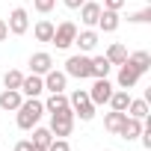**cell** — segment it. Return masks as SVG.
<instances>
[{"label":"cell","instance_id":"cell-28","mask_svg":"<svg viewBox=\"0 0 151 151\" xmlns=\"http://www.w3.org/2000/svg\"><path fill=\"white\" fill-rule=\"evenodd\" d=\"M33 6H36V12H42V15H47L53 6H56V0H33Z\"/></svg>","mask_w":151,"mask_h":151},{"label":"cell","instance_id":"cell-17","mask_svg":"<svg viewBox=\"0 0 151 151\" xmlns=\"http://www.w3.org/2000/svg\"><path fill=\"white\" fill-rule=\"evenodd\" d=\"M104 56H107V62H110V65H122V62L127 59V47H124L122 42H116V45H110V47H107V53H104Z\"/></svg>","mask_w":151,"mask_h":151},{"label":"cell","instance_id":"cell-18","mask_svg":"<svg viewBox=\"0 0 151 151\" xmlns=\"http://www.w3.org/2000/svg\"><path fill=\"white\" fill-rule=\"evenodd\" d=\"M127 62H130L139 74H145V71L151 68V53H148V50H136V53H130V56H127Z\"/></svg>","mask_w":151,"mask_h":151},{"label":"cell","instance_id":"cell-10","mask_svg":"<svg viewBox=\"0 0 151 151\" xmlns=\"http://www.w3.org/2000/svg\"><path fill=\"white\" fill-rule=\"evenodd\" d=\"M50 68H53V59H50V53L39 50V53H33V56H30V71H33V74L45 77V74H47Z\"/></svg>","mask_w":151,"mask_h":151},{"label":"cell","instance_id":"cell-27","mask_svg":"<svg viewBox=\"0 0 151 151\" xmlns=\"http://www.w3.org/2000/svg\"><path fill=\"white\" fill-rule=\"evenodd\" d=\"M127 21H130V24H145V21H151V6H145V9H139V12H130Z\"/></svg>","mask_w":151,"mask_h":151},{"label":"cell","instance_id":"cell-24","mask_svg":"<svg viewBox=\"0 0 151 151\" xmlns=\"http://www.w3.org/2000/svg\"><path fill=\"white\" fill-rule=\"evenodd\" d=\"M110 62H107V56H92V77H107L110 74Z\"/></svg>","mask_w":151,"mask_h":151},{"label":"cell","instance_id":"cell-16","mask_svg":"<svg viewBox=\"0 0 151 151\" xmlns=\"http://www.w3.org/2000/svg\"><path fill=\"white\" fill-rule=\"evenodd\" d=\"M98 15H101V3H83V6H80V21H83V24L95 27V24H98Z\"/></svg>","mask_w":151,"mask_h":151},{"label":"cell","instance_id":"cell-22","mask_svg":"<svg viewBox=\"0 0 151 151\" xmlns=\"http://www.w3.org/2000/svg\"><path fill=\"white\" fill-rule=\"evenodd\" d=\"M33 36H36L39 42H50V39H53V24L42 18V21H39L36 27H33Z\"/></svg>","mask_w":151,"mask_h":151},{"label":"cell","instance_id":"cell-13","mask_svg":"<svg viewBox=\"0 0 151 151\" xmlns=\"http://www.w3.org/2000/svg\"><path fill=\"white\" fill-rule=\"evenodd\" d=\"M74 45L80 47V53H89V50H95V45H98V33H95V30H83V33L74 36Z\"/></svg>","mask_w":151,"mask_h":151},{"label":"cell","instance_id":"cell-14","mask_svg":"<svg viewBox=\"0 0 151 151\" xmlns=\"http://www.w3.org/2000/svg\"><path fill=\"white\" fill-rule=\"evenodd\" d=\"M95 27H101L104 33H116V30H119V12H113V9H101Z\"/></svg>","mask_w":151,"mask_h":151},{"label":"cell","instance_id":"cell-8","mask_svg":"<svg viewBox=\"0 0 151 151\" xmlns=\"http://www.w3.org/2000/svg\"><path fill=\"white\" fill-rule=\"evenodd\" d=\"M24 98H39L42 92H45V80L39 77V74H30V77H24L21 80V89H18Z\"/></svg>","mask_w":151,"mask_h":151},{"label":"cell","instance_id":"cell-4","mask_svg":"<svg viewBox=\"0 0 151 151\" xmlns=\"http://www.w3.org/2000/svg\"><path fill=\"white\" fill-rule=\"evenodd\" d=\"M71 127H74V113H71V107L62 110V113H50V133H53L56 139H65V136L71 133Z\"/></svg>","mask_w":151,"mask_h":151},{"label":"cell","instance_id":"cell-20","mask_svg":"<svg viewBox=\"0 0 151 151\" xmlns=\"http://www.w3.org/2000/svg\"><path fill=\"white\" fill-rule=\"evenodd\" d=\"M124 113L133 116V119H148V101L145 98H130V104H127Z\"/></svg>","mask_w":151,"mask_h":151},{"label":"cell","instance_id":"cell-33","mask_svg":"<svg viewBox=\"0 0 151 151\" xmlns=\"http://www.w3.org/2000/svg\"><path fill=\"white\" fill-rule=\"evenodd\" d=\"M33 151H47V148L45 145H33Z\"/></svg>","mask_w":151,"mask_h":151},{"label":"cell","instance_id":"cell-19","mask_svg":"<svg viewBox=\"0 0 151 151\" xmlns=\"http://www.w3.org/2000/svg\"><path fill=\"white\" fill-rule=\"evenodd\" d=\"M68 110V98L62 92H50V98L45 101V113H62Z\"/></svg>","mask_w":151,"mask_h":151},{"label":"cell","instance_id":"cell-21","mask_svg":"<svg viewBox=\"0 0 151 151\" xmlns=\"http://www.w3.org/2000/svg\"><path fill=\"white\" fill-rule=\"evenodd\" d=\"M124 116H127V113H122V110H113V113H107V116H104V127H107L110 133H119V127H122Z\"/></svg>","mask_w":151,"mask_h":151},{"label":"cell","instance_id":"cell-2","mask_svg":"<svg viewBox=\"0 0 151 151\" xmlns=\"http://www.w3.org/2000/svg\"><path fill=\"white\" fill-rule=\"evenodd\" d=\"M68 107H71L74 119H80V122H92L95 119V104L89 101V92L86 89H74L71 98H68Z\"/></svg>","mask_w":151,"mask_h":151},{"label":"cell","instance_id":"cell-15","mask_svg":"<svg viewBox=\"0 0 151 151\" xmlns=\"http://www.w3.org/2000/svg\"><path fill=\"white\" fill-rule=\"evenodd\" d=\"M21 101H24V95L18 89H3L0 92V110H18Z\"/></svg>","mask_w":151,"mask_h":151},{"label":"cell","instance_id":"cell-26","mask_svg":"<svg viewBox=\"0 0 151 151\" xmlns=\"http://www.w3.org/2000/svg\"><path fill=\"white\" fill-rule=\"evenodd\" d=\"M50 139H53L50 127H36V130H33V139H30V142H33V145H45V148H47V145H50Z\"/></svg>","mask_w":151,"mask_h":151},{"label":"cell","instance_id":"cell-6","mask_svg":"<svg viewBox=\"0 0 151 151\" xmlns=\"http://www.w3.org/2000/svg\"><path fill=\"white\" fill-rule=\"evenodd\" d=\"M110 95H113V83H110L107 77H95V83H92V89H89V101H92L95 107H101V104L110 101Z\"/></svg>","mask_w":151,"mask_h":151},{"label":"cell","instance_id":"cell-25","mask_svg":"<svg viewBox=\"0 0 151 151\" xmlns=\"http://www.w3.org/2000/svg\"><path fill=\"white\" fill-rule=\"evenodd\" d=\"M21 80H24V74H21L18 68H9V71L3 74V86H6V89H21Z\"/></svg>","mask_w":151,"mask_h":151},{"label":"cell","instance_id":"cell-23","mask_svg":"<svg viewBox=\"0 0 151 151\" xmlns=\"http://www.w3.org/2000/svg\"><path fill=\"white\" fill-rule=\"evenodd\" d=\"M107 104H110L113 110H122V113H124V110H127V104H130V95H127V89H119V92H113Z\"/></svg>","mask_w":151,"mask_h":151},{"label":"cell","instance_id":"cell-31","mask_svg":"<svg viewBox=\"0 0 151 151\" xmlns=\"http://www.w3.org/2000/svg\"><path fill=\"white\" fill-rule=\"evenodd\" d=\"M15 151H33V142H30V139H21V142L15 145Z\"/></svg>","mask_w":151,"mask_h":151},{"label":"cell","instance_id":"cell-9","mask_svg":"<svg viewBox=\"0 0 151 151\" xmlns=\"http://www.w3.org/2000/svg\"><path fill=\"white\" fill-rule=\"evenodd\" d=\"M139 77H142V74H139V71H136V68H133L127 59L119 65V86H122V89H133Z\"/></svg>","mask_w":151,"mask_h":151},{"label":"cell","instance_id":"cell-30","mask_svg":"<svg viewBox=\"0 0 151 151\" xmlns=\"http://www.w3.org/2000/svg\"><path fill=\"white\" fill-rule=\"evenodd\" d=\"M124 3H127V0H104V6H101V9H113V12H119Z\"/></svg>","mask_w":151,"mask_h":151},{"label":"cell","instance_id":"cell-5","mask_svg":"<svg viewBox=\"0 0 151 151\" xmlns=\"http://www.w3.org/2000/svg\"><path fill=\"white\" fill-rule=\"evenodd\" d=\"M74 36H77V27H74L71 21H62L59 27H53V39H50V45H56L59 50H65V47L74 45Z\"/></svg>","mask_w":151,"mask_h":151},{"label":"cell","instance_id":"cell-1","mask_svg":"<svg viewBox=\"0 0 151 151\" xmlns=\"http://www.w3.org/2000/svg\"><path fill=\"white\" fill-rule=\"evenodd\" d=\"M15 113H18V127L21 130H33L39 124V119L45 116V104L39 98H27V101H21V107Z\"/></svg>","mask_w":151,"mask_h":151},{"label":"cell","instance_id":"cell-32","mask_svg":"<svg viewBox=\"0 0 151 151\" xmlns=\"http://www.w3.org/2000/svg\"><path fill=\"white\" fill-rule=\"evenodd\" d=\"M6 36H9V27H6V21H0V42H6Z\"/></svg>","mask_w":151,"mask_h":151},{"label":"cell","instance_id":"cell-12","mask_svg":"<svg viewBox=\"0 0 151 151\" xmlns=\"http://www.w3.org/2000/svg\"><path fill=\"white\" fill-rule=\"evenodd\" d=\"M42 80H45V89H47V92H62V89H65V80H68V74H65V71L50 68Z\"/></svg>","mask_w":151,"mask_h":151},{"label":"cell","instance_id":"cell-3","mask_svg":"<svg viewBox=\"0 0 151 151\" xmlns=\"http://www.w3.org/2000/svg\"><path fill=\"white\" fill-rule=\"evenodd\" d=\"M65 74H68V77H77V80L92 77V56H86V53L68 56V62H65Z\"/></svg>","mask_w":151,"mask_h":151},{"label":"cell","instance_id":"cell-7","mask_svg":"<svg viewBox=\"0 0 151 151\" xmlns=\"http://www.w3.org/2000/svg\"><path fill=\"white\" fill-rule=\"evenodd\" d=\"M6 27H9V33H12V36H24V33L30 30L27 9H12V12H9V21H6Z\"/></svg>","mask_w":151,"mask_h":151},{"label":"cell","instance_id":"cell-29","mask_svg":"<svg viewBox=\"0 0 151 151\" xmlns=\"http://www.w3.org/2000/svg\"><path fill=\"white\" fill-rule=\"evenodd\" d=\"M47 151H71V145H68L65 139H50V145H47Z\"/></svg>","mask_w":151,"mask_h":151},{"label":"cell","instance_id":"cell-11","mask_svg":"<svg viewBox=\"0 0 151 151\" xmlns=\"http://www.w3.org/2000/svg\"><path fill=\"white\" fill-rule=\"evenodd\" d=\"M142 133V119H133V116H124V122H122V127H119V133L116 136H122V139H136Z\"/></svg>","mask_w":151,"mask_h":151}]
</instances>
